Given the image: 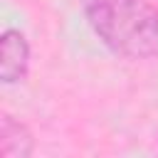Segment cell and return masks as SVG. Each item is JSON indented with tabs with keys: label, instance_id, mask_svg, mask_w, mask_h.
Listing matches in <instances>:
<instances>
[{
	"label": "cell",
	"instance_id": "cell-2",
	"mask_svg": "<svg viewBox=\"0 0 158 158\" xmlns=\"http://www.w3.org/2000/svg\"><path fill=\"white\" fill-rule=\"evenodd\" d=\"M30 67V44L20 30H5L0 40V79L2 84L22 81Z\"/></svg>",
	"mask_w": 158,
	"mask_h": 158
},
{
	"label": "cell",
	"instance_id": "cell-1",
	"mask_svg": "<svg viewBox=\"0 0 158 158\" xmlns=\"http://www.w3.org/2000/svg\"><path fill=\"white\" fill-rule=\"evenodd\" d=\"M84 15L116 57L138 62L158 54V7L151 0H84Z\"/></svg>",
	"mask_w": 158,
	"mask_h": 158
},
{
	"label": "cell",
	"instance_id": "cell-3",
	"mask_svg": "<svg viewBox=\"0 0 158 158\" xmlns=\"http://www.w3.org/2000/svg\"><path fill=\"white\" fill-rule=\"evenodd\" d=\"M32 153V133L22 121L10 114L0 118V156L2 158H27Z\"/></svg>",
	"mask_w": 158,
	"mask_h": 158
}]
</instances>
